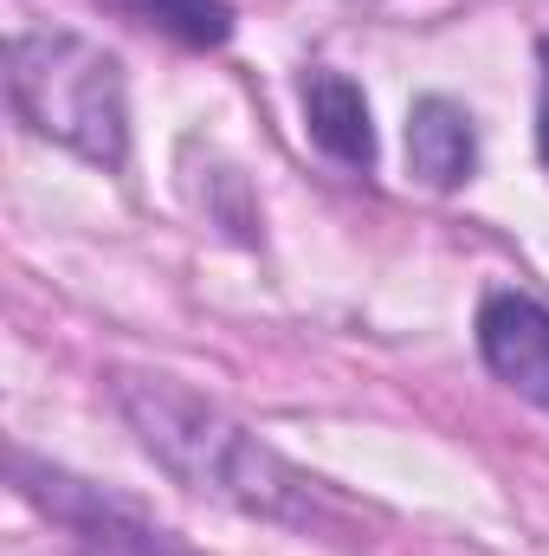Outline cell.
<instances>
[{"label": "cell", "mask_w": 549, "mask_h": 556, "mask_svg": "<svg viewBox=\"0 0 549 556\" xmlns=\"http://www.w3.org/2000/svg\"><path fill=\"white\" fill-rule=\"evenodd\" d=\"M304 124H310L317 149H330L336 162H349V168H369L375 162L369 104H362V91L343 72H310L304 78Z\"/></svg>", "instance_id": "cell-5"}, {"label": "cell", "mask_w": 549, "mask_h": 556, "mask_svg": "<svg viewBox=\"0 0 549 556\" xmlns=\"http://www.w3.org/2000/svg\"><path fill=\"white\" fill-rule=\"evenodd\" d=\"M7 91L13 111L39 137L65 142L91 162H124L130 124H124V72L111 52H98L78 33H26L7 52Z\"/></svg>", "instance_id": "cell-1"}, {"label": "cell", "mask_w": 549, "mask_h": 556, "mask_svg": "<svg viewBox=\"0 0 549 556\" xmlns=\"http://www.w3.org/2000/svg\"><path fill=\"white\" fill-rule=\"evenodd\" d=\"M537 149H544V162H549V78H544V117H537Z\"/></svg>", "instance_id": "cell-7"}, {"label": "cell", "mask_w": 549, "mask_h": 556, "mask_svg": "<svg viewBox=\"0 0 549 556\" xmlns=\"http://www.w3.org/2000/svg\"><path fill=\"white\" fill-rule=\"evenodd\" d=\"M117 13H130L142 26H162L168 39L194 46V52H214L233 39V7L227 0H111Z\"/></svg>", "instance_id": "cell-6"}, {"label": "cell", "mask_w": 549, "mask_h": 556, "mask_svg": "<svg viewBox=\"0 0 549 556\" xmlns=\"http://www.w3.org/2000/svg\"><path fill=\"white\" fill-rule=\"evenodd\" d=\"M408 162L426 188H439V194L459 188L472 175V162H478L472 117L459 104H446V98H420L413 117H408Z\"/></svg>", "instance_id": "cell-4"}, {"label": "cell", "mask_w": 549, "mask_h": 556, "mask_svg": "<svg viewBox=\"0 0 549 556\" xmlns=\"http://www.w3.org/2000/svg\"><path fill=\"white\" fill-rule=\"evenodd\" d=\"M478 350H485V363L524 402L549 408V311L537 298H518V291L485 298V311H478Z\"/></svg>", "instance_id": "cell-3"}, {"label": "cell", "mask_w": 549, "mask_h": 556, "mask_svg": "<svg viewBox=\"0 0 549 556\" xmlns=\"http://www.w3.org/2000/svg\"><path fill=\"white\" fill-rule=\"evenodd\" d=\"M124 408L137 415L149 453H162L194 492H214V498H227V505L272 511V518L291 511V498H297L304 479H291L253 433H240L233 420H220L214 408H201L194 395L137 376V382H124Z\"/></svg>", "instance_id": "cell-2"}]
</instances>
